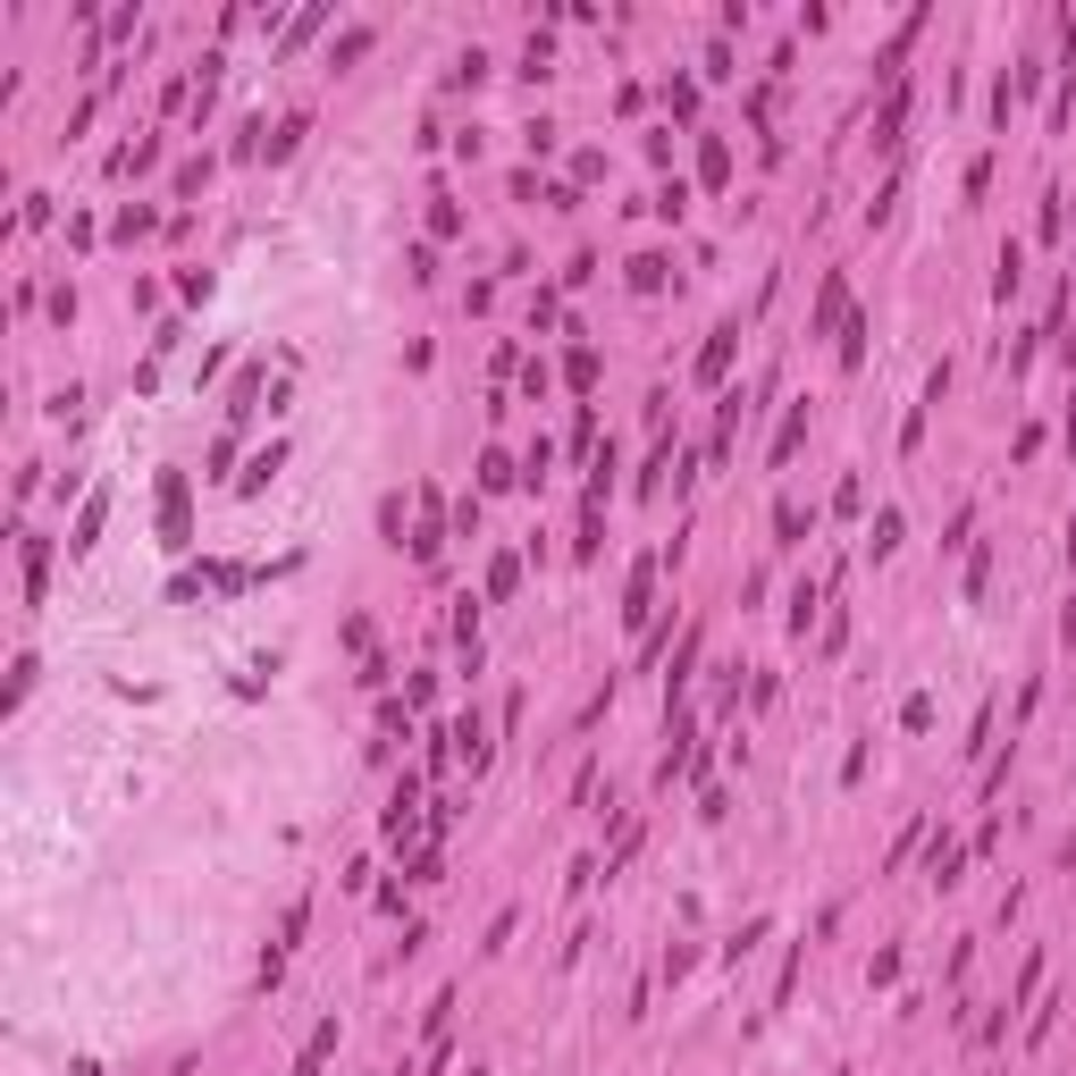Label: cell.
<instances>
[{"label": "cell", "instance_id": "obj_1", "mask_svg": "<svg viewBox=\"0 0 1076 1076\" xmlns=\"http://www.w3.org/2000/svg\"><path fill=\"white\" fill-rule=\"evenodd\" d=\"M160 530L169 547H186V472H160Z\"/></svg>", "mask_w": 1076, "mask_h": 1076}, {"label": "cell", "instance_id": "obj_2", "mask_svg": "<svg viewBox=\"0 0 1076 1076\" xmlns=\"http://www.w3.org/2000/svg\"><path fill=\"white\" fill-rule=\"evenodd\" d=\"M648 605H657V564L631 572V589H623V623H648Z\"/></svg>", "mask_w": 1076, "mask_h": 1076}, {"label": "cell", "instance_id": "obj_3", "mask_svg": "<svg viewBox=\"0 0 1076 1076\" xmlns=\"http://www.w3.org/2000/svg\"><path fill=\"white\" fill-rule=\"evenodd\" d=\"M732 345H740V328H715L707 354H699V378H723V371H732Z\"/></svg>", "mask_w": 1076, "mask_h": 1076}, {"label": "cell", "instance_id": "obj_4", "mask_svg": "<svg viewBox=\"0 0 1076 1076\" xmlns=\"http://www.w3.org/2000/svg\"><path fill=\"white\" fill-rule=\"evenodd\" d=\"M799 437H808V404H791V413H782V430H774V463H791Z\"/></svg>", "mask_w": 1076, "mask_h": 1076}, {"label": "cell", "instance_id": "obj_5", "mask_svg": "<svg viewBox=\"0 0 1076 1076\" xmlns=\"http://www.w3.org/2000/svg\"><path fill=\"white\" fill-rule=\"evenodd\" d=\"M101 522H110V496H93V505L76 513V539H68V547L85 555V547H93V539H101Z\"/></svg>", "mask_w": 1076, "mask_h": 1076}, {"label": "cell", "instance_id": "obj_6", "mask_svg": "<svg viewBox=\"0 0 1076 1076\" xmlns=\"http://www.w3.org/2000/svg\"><path fill=\"white\" fill-rule=\"evenodd\" d=\"M328 1052H337V1026H320V1035L303 1043V1059H295V1076H320V1059H328Z\"/></svg>", "mask_w": 1076, "mask_h": 1076}, {"label": "cell", "instance_id": "obj_7", "mask_svg": "<svg viewBox=\"0 0 1076 1076\" xmlns=\"http://www.w3.org/2000/svg\"><path fill=\"white\" fill-rule=\"evenodd\" d=\"M42 572H51V547H42V539H26V598L42 605Z\"/></svg>", "mask_w": 1076, "mask_h": 1076}, {"label": "cell", "instance_id": "obj_8", "mask_svg": "<svg viewBox=\"0 0 1076 1076\" xmlns=\"http://www.w3.org/2000/svg\"><path fill=\"white\" fill-rule=\"evenodd\" d=\"M699 177H707V186H723V177H732V151H723L715 135H707V151H699Z\"/></svg>", "mask_w": 1076, "mask_h": 1076}, {"label": "cell", "instance_id": "obj_9", "mask_svg": "<svg viewBox=\"0 0 1076 1076\" xmlns=\"http://www.w3.org/2000/svg\"><path fill=\"white\" fill-rule=\"evenodd\" d=\"M278 463H286V446H269V454H253V472H245V480H236V488H245V496H253V488H269V472H278Z\"/></svg>", "mask_w": 1076, "mask_h": 1076}, {"label": "cell", "instance_id": "obj_10", "mask_svg": "<svg viewBox=\"0 0 1076 1076\" xmlns=\"http://www.w3.org/2000/svg\"><path fill=\"white\" fill-rule=\"evenodd\" d=\"M631 286H640V295H657V286H664V253H640V261H631Z\"/></svg>", "mask_w": 1076, "mask_h": 1076}, {"label": "cell", "instance_id": "obj_11", "mask_svg": "<svg viewBox=\"0 0 1076 1076\" xmlns=\"http://www.w3.org/2000/svg\"><path fill=\"white\" fill-rule=\"evenodd\" d=\"M513 581H522V564H513V555H496V564H488V598H513Z\"/></svg>", "mask_w": 1076, "mask_h": 1076}, {"label": "cell", "instance_id": "obj_12", "mask_svg": "<svg viewBox=\"0 0 1076 1076\" xmlns=\"http://www.w3.org/2000/svg\"><path fill=\"white\" fill-rule=\"evenodd\" d=\"M867 539H875V555H891V547H900V513H875Z\"/></svg>", "mask_w": 1076, "mask_h": 1076}, {"label": "cell", "instance_id": "obj_13", "mask_svg": "<svg viewBox=\"0 0 1076 1076\" xmlns=\"http://www.w3.org/2000/svg\"><path fill=\"white\" fill-rule=\"evenodd\" d=\"M480 480H488V488H513V480H522V472H513L505 454H480Z\"/></svg>", "mask_w": 1076, "mask_h": 1076}, {"label": "cell", "instance_id": "obj_14", "mask_svg": "<svg viewBox=\"0 0 1076 1076\" xmlns=\"http://www.w3.org/2000/svg\"><path fill=\"white\" fill-rule=\"evenodd\" d=\"M68 1076H101V1068H93V1059H76V1068H68Z\"/></svg>", "mask_w": 1076, "mask_h": 1076}, {"label": "cell", "instance_id": "obj_15", "mask_svg": "<svg viewBox=\"0 0 1076 1076\" xmlns=\"http://www.w3.org/2000/svg\"><path fill=\"white\" fill-rule=\"evenodd\" d=\"M1068 278H1076V269H1068Z\"/></svg>", "mask_w": 1076, "mask_h": 1076}]
</instances>
